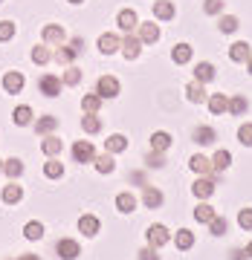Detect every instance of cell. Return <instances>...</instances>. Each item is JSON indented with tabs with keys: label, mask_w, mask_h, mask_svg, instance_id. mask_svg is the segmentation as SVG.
I'll return each instance as SVG.
<instances>
[{
	"label": "cell",
	"mask_w": 252,
	"mask_h": 260,
	"mask_svg": "<svg viewBox=\"0 0 252 260\" xmlns=\"http://www.w3.org/2000/svg\"><path fill=\"white\" fill-rule=\"evenodd\" d=\"M12 119H15V124H29V121H32V107H26V104H20V107H15V113H12Z\"/></svg>",
	"instance_id": "cell-36"
},
{
	"label": "cell",
	"mask_w": 252,
	"mask_h": 260,
	"mask_svg": "<svg viewBox=\"0 0 252 260\" xmlns=\"http://www.w3.org/2000/svg\"><path fill=\"white\" fill-rule=\"evenodd\" d=\"M3 174L15 182V179L23 174V162H20V159H3Z\"/></svg>",
	"instance_id": "cell-24"
},
{
	"label": "cell",
	"mask_w": 252,
	"mask_h": 260,
	"mask_svg": "<svg viewBox=\"0 0 252 260\" xmlns=\"http://www.w3.org/2000/svg\"><path fill=\"white\" fill-rule=\"evenodd\" d=\"M238 142H241V145H246V148H252V121L241 124V130H238Z\"/></svg>",
	"instance_id": "cell-44"
},
{
	"label": "cell",
	"mask_w": 252,
	"mask_h": 260,
	"mask_svg": "<svg viewBox=\"0 0 252 260\" xmlns=\"http://www.w3.org/2000/svg\"><path fill=\"white\" fill-rule=\"evenodd\" d=\"M142 52V41L136 35H128L125 41H122V55L128 58V61H133V58H139Z\"/></svg>",
	"instance_id": "cell-9"
},
{
	"label": "cell",
	"mask_w": 252,
	"mask_h": 260,
	"mask_svg": "<svg viewBox=\"0 0 252 260\" xmlns=\"http://www.w3.org/2000/svg\"><path fill=\"white\" fill-rule=\"evenodd\" d=\"M194 75H197V81H200V84L212 81V78H215V67L209 64V61H200V64H197V70H194Z\"/></svg>",
	"instance_id": "cell-33"
},
{
	"label": "cell",
	"mask_w": 252,
	"mask_h": 260,
	"mask_svg": "<svg viewBox=\"0 0 252 260\" xmlns=\"http://www.w3.org/2000/svg\"><path fill=\"white\" fill-rule=\"evenodd\" d=\"M81 127L87 130V133H99V130H102V119H99V116H90V113H87V116L81 119Z\"/></svg>",
	"instance_id": "cell-41"
},
{
	"label": "cell",
	"mask_w": 252,
	"mask_h": 260,
	"mask_svg": "<svg viewBox=\"0 0 252 260\" xmlns=\"http://www.w3.org/2000/svg\"><path fill=\"white\" fill-rule=\"evenodd\" d=\"M206 102H209V110H212V116H223V113L229 110V99H226L223 93H212Z\"/></svg>",
	"instance_id": "cell-10"
},
{
	"label": "cell",
	"mask_w": 252,
	"mask_h": 260,
	"mask_svg": "<svg viewBox=\"0 0 252 260\" xmlns=\"http://www.w3.org/2000/svg\"><path fill=\"white\" fill-rule=\"evenodd\" d=\"M23 237H26V240H41V237H44V225L35 223V220L26 223V225H23Z\"/></svg>",
	"instance_id": "cell-37"
},
{
	"label": "cell",
	"mask_w": 252,
	"mask_h": 260,
	"mask_svg": "<svg viewBox=\"0 0 252 260\" xmlns=\"http://www.w3.org/2000/svg\"><path fill=\"white\" fill-rule=\"evenodd\" d=\"M125 148H128V139L122 133H113V136L104 139V153H122Z\"/></svg>",
	"instance_id": "cell-16"
},
{
	"label": "cell",
	"mask_w": 252,
	"mask_h": 260,
	"mask_svg": "<svg viewBox=\"0 0 252 260\" xmlns=\"http://www.w3.org/2000/svg\"><path fill=\"white\" fill-rule=\"evenodd\" d=\"M75 55H78V52H75L73 47H58L55 49V61H58V64H73Z\"/></svg>",
	"instance_id": "cell-40"
},
{
	"label": "cell",
	"mask_w": 252,
	"mask_h": 260,
	"mask_svg": "<svg viewBox=\"0 0 252 260\" xmlns=\"http://www.w3.org/2000/svg\"><path fill=\"white\" fill-rule=\"evenodd\" d=\"M55 251H58V257H64V260H75L78 254H81V246L75 240H70V237H61V240L55 243Z\"/></svg>",
	"instance_id": "cell-2"
},
{
	"label": "cell",
	"mask_w": 252,
	"mask_h": 260,
	"mask_svg": "<svg viewBox=\"0 0 252 260\" xmlns=\"http://www.w3.org/2000/svg\"><path fill=\"white\" fill-rule=\"evenodd\" d=\"M41 150H44L47 156H58V153L64 150V142L58 139V136H47V139L41 142Z\"/></svg>",
	"instance_id": "cell-22"
},
{
	"label": "cell",
	"mask_w": 252,
	"mask_h": 260,
	"mask_svg": "<svg viewBox=\"0 0 252 260\" xmlns=\"http://www.w3.org/2000/svg\"><path fill=\"white\" fill-rule=\"evenodd\" d=\"M246 110H249L246 95H235V99H229V113H232V116H243Z\"/></svg>",
	"instance_id": "cell-34"
},
{
	"label": "cell",
	"mask_w": 252,
	"mask_h": 260,
	"mask_svg": "<svg viewBox=\"0 0 252 260\" xmlns=\"http://www.w3.org/2000/svg\"><path fill=\"white\" fill-rule=\"evenodd\" d=\"M81 81V70H75V67H67L64 78H61V84H67V87H75V84Z\"/></svg>",
	"instance_id": "cell-42"
},
{
	"label": "cell",
	"mask_w": 252,
	"mask_h": 260,
	"mask_svg": "<svg viewBox=\"0 0 252 260\" xmlns=\"http://www.w3.org/2000/svg\"><path fill=\"white\" fill-rule=\"evenodd\" d=\"M203 12L206 15H220V12H223V0H206Z\"/></svg>",
	"instance_id": "cell-49"
},
{
	"label": "cell",
	"mask_w": 252,
	"mask_h": 260,
	"mask_svg": "<svg viewBox=\"0 0 252 260\" xmlns=\"http://www.w3.org/2000/svg\"><path fill=\"white\" fill-rule=\"evenodd\" d=\"M145 237H148L151 249H159V246H165V243L171 240V234H168L165 225H151L148 232H145Z\"/></svg>",
	"instance_id": "cell-3"
},
{
	"label": "cell",
	"mask_w": 252,
	"mask_h": 260,
	"mask_svg": "<svg viewBox=\"0 0 252 260\" xmlns=\"http://www.w3.org/2000/svg\"><path fill=\"white\" fill-rule=\"evenodd\" d=\"M145 165H148V168H162V165H165V156H162L159 150H151L148 156H145Z\"/></svg>",
	"instance_id": "cell-48"
},
{
	"label": "cell",
	"mask_w": 252,
	"mask_h": 260,
	"mask_svg": "<svg viewBox=\"0 0 252 260\" xmlns=\"http://www.w3.org/2000/svg\"><path fill=\"white\" fill-rule=\"evenodd\" d=\"M93 165H96V171H99V174H113V171H116V162H113L110 153H102V156H96V159H93Z\"/></svg>",
	"instance_id": "cell-29"
},
{
	"label": "cell",
	"mask_w": 252,
	"mask_h": 260,
	"mask_svg": "<svg viewBox=\"0 0 252 260\" xmlns=\"http://www.w3.org/2000/svg\"><path fill=\"white\" fill-rule=\"evenodd\" d=\"M238 225H241L243 232H252V208H241V214H238Z\"/></svg>",
	"instance_id": "cell-45"
},
{
	"label": "cell",
	"mask_w": 252,
	"mask_h": 260,
	"mask_svg": "<svg viewBox=\"0 0 252 260\" xmlns=\"http://www.w3.org/2000/svg\"><path fill=\"white\" fill-rule=\"evenodd\" d=\"M174 15H177V9H174V3H171V0H157V3H154V18L171 20Z\"/></svg>",
	"instance_id": "cell-15"
},
{
	"label": "cell",
	"mask_w": 252,
	"mask_h": 260,
	"mask_svg": "<svg viewBox=\"0 0 252 260\" xmlns=\"http://www.w3.org/2000/svg\"><path fill=\"white\" fill-rule=\"evenodd\" d=\"M96 95H99V99H116V95H119V81H116L113 75H102V78L96 81Z\"/></svg>",
	"instance_id": "cell-1"
},
{
	"label": "cell",
	"mask_w": 252,
	"mask_h": 260,
	"mask_svg": "<svg viewBox=\"0 0 252 260\" xmlns=\"http://www.w3.org/2000/svg\"><path fill=\"white\" fill-rule=\"evenodd\" d=\"M116 23H119V29L131 32V29L139 23V18H136V12H133V9H122L119 15H116Z\"/></svg>",
	"instance_id": "cell-17"
},
{
	"label": "cell",
	"mask_w": 252,
	"mask_h": 260,
	"mask_svg": "<svg viewBox=\"0 0 252 260\" xmlns=\"http://www.w3.org/2000/svg\"><path fill=\"white\" fill-rule=\"evenodd\" d=\"M171 58H174V64H188L191 61V47L188 44H177L171 49Z\"/></svg>",
	"instance_id": "cell-31"
},
{
	"label": "cell",
	"mask_w": 252,
	"mask_h": 260,
	"mask_svg": "<svg viewBox=\"0 0 252 260\" xmlns=\"http://www.w3.org/2000/svg\"><path fill=\"white\" fill-rule=\"evenodd\" d=\"M174 243H177V249H180V251H188L191 246H194V234L188 232V229H180L177 237H174Z\"/></svg>",
	"instance_id": "cell-32"
},
{
	"label": "cell",
	"mask_w": 252,
	"mask_h": 260,
	"mask_svg": "<svg viewBox=\"0 0 252 260\" xmlns=\"http://www.w3.org/2000/svg\"><path fill=\"white\" fill-rule=\"evenodd\" d=\"M246 254H249V257H252V243H249V246H246Z\"/></svg>",
	"instance_id": "cell-54"
},
{
	"label": "cell",
	"mask_w": 252,
	"mask_h": 260,
	"mask_svg": "<svg viewBox=\"0 0 252 260\" xmlns=\"http://www.w3.org/2000/svg\"><path fill=\"white\" fill-rule=\"evenodd\" d=\"M229 58H232L235 64H246L252 58V47L246 44V41H235L232 47H229Z\"/></svg>",
	"instance_id": "cell-6"
},
{
	"label": "cell",
	"mask_w": 252,
	"mask_h": 260,
	"mask_svg": "<svg viewBox=\"0 0 252 260\" xmlns=\"http://www.w3.org/2000/svg\"><path fill=\"white\" fill-rule=\"evenodd\" d=\"M70 47H73L75 52H81V49H84V38H73V41H70Z\"/></svg>",
	"instance_id": "cell-51"
},
{
	"label": "cell",
	"mask_w": 252,
	"mask_h": 260,
	"mask_svg": "<svg viewBox=\"0 0 252 260\" xmlns=\"http://www.w3.org/2000/svg\"><path fill=\"white\" fill-rule=\"evenodd\" d=\"M136 26H139V41L142 44H157L159 41V26L157 23H136Z\"/></svg>",
	"instance_id": "cell-12"
},
{
	"label": "cell",
	"mask_w": 252,
	"mask_h": 260,
	"mask_svg": "<svg viewBox=\"0 0 252 260\" xmlns=\"http://www.w3.org/2000/svg\"><path fill=\"white\" fill-rule=\"evenodd\" d=\"M142 203H145V208H159V205H162V191L145 185V191H142Z\"/></svg>",
	"instance_id": "cell-18"
},
{
	"label": "cell",
	"mask_w": 252,
	"mask_h": 260,
	"mask_svg": "<svg viewBox=\"0 0 252 260\" xmlns=\"http://www.w3.org/2000/svg\"><path fill=\"white\" fill-rule=\"evenodd\" d=\"M119 47H122V41H119V35H113V32H104V35L99 38V49H102L104 55H113Z\"/></svg>",
	"instance_id": "cell-14"
},
{
	"label": "cell",
	"mask_w": 252,
	"mask_h": 260,
	"mask_svg": "<svg viewBox=\"0 0 252 260\" xmlns=\"http://www.w3.org/2000/svg\"><path fill=\"white\" fill-rule=\"evenodd\" d=\"M186 95H188V102H191V104H203L206 99H209L200 81H191V84H188V87H186Z\"/></svg>",
	"instance_id": "cell-20"
},
{
	"label": "cell",
	"mask_w": 252,
	"mask_h": 260,
	"mask_svg": "<svg viewBox=\"0 0 252 260\" xmlns=\"http://www.w3.org/2000/svg\"><path fill=\"white\" fill-rule=\"evenodd\" d=\"M0 3H3V0H0Z\"/></svg>",
	"instance_id": "cell-57"
},
{
	"label": "cell",
	"mask_w": 252,
	"mask_h": 260,
	"mask_svg": "<svg viewBox=\"0 0 252 260\" xmlns=\"http://www.w3.org/2000/svg\"><path fill=\"white\" fill-rule=\"evenodd\" d=\"M44 177H47V179H58V177H64V165H61V159L49 156V162L44 165Z\"/></svg>",
	"instance_id": "cell-27"
},
{
	"label": "cell",
	"mask_w": 252,
	"mask_h": 260,
	"mask_svg": "<svg viewBox=\"0 0 252 260\" xmlns=\"http://www.w3.org/2000/svg\"><path fill=\"white\" fill-rule=\"evenodd\" d=\"M215 139H217V133L209 127V124H203V127L194 130V142L197 145H215Z\"/></svg>",
	"instance_id": "cell-26"
},
{
	"label": "cell",
	"mask_w": 252,
	"mask_h": 260,
	"mask_svg": "<svg viewBox=\"0 0 252 260\" xmlns=\"http://www.w3.org/2000/svg\"><path fill=\"white\" fill-rule=\"evenodd\" d=\"M139 260H159V254H157V249H151L148 246V249L139 251Z\"/></svg>",
	"instance_id": "cell-50"
},
{
	"label": "cell",
	"mask_w": 252,
	"mask_h": 260,
	"mask_svg": "<svg viewBox=\"0 0 252 260\" xmlns=\"http://www.w3.org/2000/svg\"><path fill=\"white\" fill-rule=\"evenodd\" d=\"M212 217H215V208H212V205L200 203V205L194 208V220H197V223H209Z\"/></svg>",
	"instance_id": "cell-38"
},
{
	"label": "cell",
	"mask_w": 252,
	"mask_h": 260,
	"mask_svg": "<svg viewBox=\"0 0 252 260\" xmlns=\"http://www.w3.org/2000/svg\"><path fill=\"white\" fill-rule=\"evenodd\" d=\"M116 208H119L122 214H131L133 208H136V197H133L131 191H122V194L116 197Z\"/></svg>",
	"instance_id": "cell-21"
},
{
	"label": "cell",
	"mask_w": 252,
	"mask_h": 260,
	"mask_svg": "<svg viewBox=\"0 0 252 260\" xmlns=\"http://www.w3.org/2000/svg\"><path fill=\"white\" fill-rule=\"evenodd\" d=\"M38 90L47 95V99H55V95L61 93V78H58V75H41Z\"/></svg>",
	"instance_id": "cell-4"
},
{
	"label": "cell",
	"mask_w": 252,
	"mask_h": 260,
	"mask_svg": "<svg viewBox=\"0 0 252 260\" xmlns=\"http://www.w3.org/2000/svg\"><path fill=\"white\" fill-rule=\"evenodd\" d=\"M99 229H102L99 217H93V214H81V220H78V232H81L84 237H96Z\"/></svg>",
	"instance_id": "cell-7"
},
{
	"label": "cell",
	"mask_w": 252,
	"mask_h": 260,
	"mask_svg": "<svg viewBox=\"0 0 252 260\" xmlns=\"http://www.w3.org/2000/svg\"><path fill=\"white\" fill-rule=\"evenodd\" d=\"M99 107H102V99H99L96 93H90V95H84V99H81V110H84V113L99 116Z\"/></svg>",
	"instance_id": "cell-30"
},
{
	"label": "cell",
	"mask_w": 252,
	"mask_h": 260,
	"mask_svg": "<svg viewBox=\"0 0 252 260\" xmlns=\"http://www.w3.org/2000/svg\"><path fill=\"white\" fill-rule=\"evenodd\" d=\"M229 165H232V153L220 148V150L215 153V159H212V168H215V171H226Z\"/></svg>",
	"instance_id": "cell-35"
},
{
	"label": "cell",
	"mask_w": 252,
	"mask_h": 260,
	"mask_svg": "<svg viewBox=\"0 0 252 260\" xmlns=\"http://www.w3.org/2000/svg\"><path fill=\"white\" fill-rule=\"evenodd\" d=\"M238 26H241V23H238V18H235V15H223V18L217 20V29H220V32H226V35H229V32H235Z\"/></svg>",
	"instance_id": "cell-39"
},
{
	"label": "cell",
	"mask_w": 252,
	"mask_h": 260,
	"mask_svg": "<svg viewBox=\"0 0 252 260\" xmlns=\"http://www.w3.org/2000/svg\"><path fill=\"white\" fill-rule=\"evenodd\" d=\"M20 200H23V188H20V185L12 182V185L3 188V203H6V205H18Z\"/></svg>",
	"instance_id": "cell-23"
},
{
	"label": "cell",
	"mask_w": 252,
	"mask_h": 260,
	"mask_svg": "<svg viewBox=\"0 0 252 260\" xmlns=\"http://www.w3.org/2000/svg\"><path fill=\"white\" fill-rule=\"evenodd\" d=\"M3 90H6V93H20V90H23V75H20L18 70L6 73L3 75Z\"/></svg>",
	"instance_id": "cell-11"
},
{
	"label": "cell",
	"mask_w": 252,
	"mask_h": 260,
	"mask_svg": "<svg viewBox=\"0 0 252 260\" xmlns=\"http://www.w3.org/2000/svg\"><path fill=\"white\" fill-rule=\"evenodd\" d=\"M209 225H212V234H215V237H220V234H226V217H212V220H209Z\"/></svg>",
	"instance_id": "cell-46"
},
{
	"label": "cell",
	"mask_w": 252,
	"mask_h": 260,
	"mask_svg": "<svg viewBox=\"0 0 252 260\" xmlns=\"http://www.w3.org/2000/svg\"><path fill=\"white\" fill-rule=\"evenodd\" d=\"M73 159H75V162H81V165H84V162H93V159H96L93 145H90L87 139H78L73 145Z\"/></svg>",
	"instance_id": "cell-5"
},
{
	"label": "cell",
	"mask_w": 252,
	"mask_h": 260,
	"mask_svg": "<svg viewBox=\"0 0 252 260\" xmlns=\"http://www.w3.org/2000/svg\"><path fill=\"white\" fill-rule=\"evenodd\" d=\"M171 148V133H165V130H157V133H151V150H168Z\"/></svg>",
	"instance_id": "cell-19"
},
{
	"label": "cell",
	"mask_w": 252,
	"mask_h": 260,
	"mask_svg": "<svg viewBox=\"0 0 252 260\" xmlns=\"http://www.w3.org/2000/svg\"><path fill=\"white\" fill-rule=\"evenodd\" d=\"M246 70H249V75H252V58H249V61H246Z\"/></svg>",
	"instance_id": "cell-53"
},
{
	"label": "cell",
	"mask_w": 252,
	"mask_h": 260,
	"mask_svg": "<svg viewBox=\"0 0 252 260\" xmlns=\"http://www.w3.org/2000/svg\"><path fill=\"white\" fill-rule=\"evenodd\" d=\"M15 38V23L12 20H0V44H6Z\"/></svg>",
	"instance_id": "cell-43"
},
{
	"label": "cell",
	"mask_w": 252,
	"mask_h": 260,
	"mask_svg": "<svg viewBox=\"0 0 252 260\" xmlns=\"http://www.w3.org/2000/svg\"><path fill=\"white\" fill-rule=\"evenodd\" d=\"M0 174H3V159H0Z\"/></svg>",
	"instance_id": "cell-56"
},
{
	"label": "cell",
	"mask_w": 252,
	"mask_h": 260,
	"mask_svg": "<svg viewBox=\"0 0 252 260\" xmlns=\"http://www.w3.org/2000/svg\"><path fill=\"white\" fill-rule=\"evenodd\" d=\"M191 191H194L197 200H206V197H212V194H215V179H209V177L197 179L194 185H191Z\"/></svg>",
	"instance_id": "cell-13"
},
{
	"label": "cell",
	"mask_w": 252,
	"mask_h": 260,
	"mask_svg": "<svg viewBox=\"0 0 252 260\" xmlns=\"http://www.w3.org/2000/svg\"><path fill=\"white\" fill-rule=\"evenodd\" d=\"M49 58H52V55H49V49H47V47H35V49H32V61H35V64L44 67Z\"/></svg>",
	"instance_id": "cell-47"
},
{
	"label": "cell",
	"mask_w": 252,
	"mask_h": 260,
	"mask_svg": "<svg viewBox=\"0 0 252 260\" xmlns=\"http://www.w3.org/2000/svg\"><path fill=\"white\" fill-rule=\"evenodd\" d=\"M18 260H41V257H38V254H20Z\"/></svg>",
	"instance_id": "cell-52"
},
{
	"label": "cell",
	"mask_w": 252,
	"mask_h": 260,
	"mask_svg": "<svg viewBox=\"0 0 252 260\" xmlns=\"http://www.w3.org/2000/svg\"><path fill=\"white\" fill-rule=\"evenodd\" d=\"M55 127H58V119H55V116H41V119L35 121V130L41 133V136H49Z\"/></svg>",
	"instance_id": "cell-28"
},
{
	"label": "cell",
	"mask_w": 252,
	"mask_h": 260,
	"mask_svg": "<svg viewBox=\"0 0 252 260\" xmlns=\"http://www.w3.org/2000/svg\"><path fill=\"white\" fill-rule=\"evenodd\" d=\"M67 3H84V0H67Z\"/></svg>",
	"instance_id": "cell-55"
},
{
	"label": "cell",
	"mask_w": 252,
	"mask_h": 260,
	"mask_svg": "<svg viewBox=\"0 0 252 260\" xmlns=\"http://www.w3.org/2000/svg\"><path fill=\"white\" fill-rule=\"evenodd\" d=\"M188 165H191V171H194V174H212V171H215V168H212V159H206L203 153L191 156V162H188Z\"/></svg>",
	"instance_id": "cell-25"
},
{
	"label": "cell",
	"mask_w": 252,
	"mask_h": 260,
	"mask_svg": "<svg viewBox=\"0 0 252 260\" xmlns=\"http://www.w3.org/2000/svg\"><path fill=\"white\" fill-rule=\"evenodd\" d=\"M44 41H47V44H58V47H61V44L67 41L64 26H61V23H47V26H44Z\"/></svg>",
	"instance_id": "cell-8"
}]
</instances>
